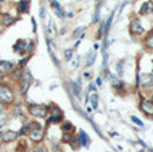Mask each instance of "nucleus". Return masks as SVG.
<instances>
[{
	"label": "nucleus",
	"mask_w": 153,
	"mask_h": 152,
	"mask_svg": "<svg viewBox=\"0 0 153 152\" xmlns=\"http://www.w3.org/2000/svg\"><path fill=\"white\" fill-rule=\"evenodd\" d=\"M79 141H81V145H83V147H87L89 143H90V139H89V136L86 135L83 130H81V132H79Z\"/></svg>",
	"instance_id": "nucleus-10"
},
{
	"label": "nucleus",
	"mask_w": 153,
	"mask_h": 152,
	"mask_svg": "<svg viewBox=\"0 0 153 152\" xmlns=\"http://www.w3.org/2000/svg\"><path fill=\"white\" fill-rule=\"evenodd\" d=\"M56 15H58L59 18H63L64 16V12L62 11V10H56Z\"/></svg>",
	"instance_id": "nucleus-27"
},
{
	"label": "nucleus",
	"mask_w": 153,
	"mask_h": 152,
	"mask_svg": "<svg viewBox=\"0 0 153 152\" xmlns=\"http://www.w3.org/2000/svg\"><path fill=\"white\" fill-rule=\"evenodd\" d=\"M64 59L66 61H71L72 59V50H66L64 51Z\"/></svg>",
	"instance_id": "nucleus-21"
},
{
	"label": "nucleus",
	"mask_w": 153,
	"mask_h": 152,
	"mask_svg": "<svg viewBox=\"0 0 153 152\" xmlns=\"http://www.w3.org/2000/svg\"><path fill=\"white\" fill-rule=\"evenodd\" d=\"M40 16H42V18H44V8H43V7H42V8H40Z\"/></svg>",
	"instance_id": "nucleus-30"
},
{
	"label": "nucleus",
	"mask_w": 153,
	"mask_h": 152,
	"mask_svg": "<svg viewBox=\"0 0 153 152\" xmlns=\"http://www.w3.org/2000/svg\"><path fill=\"white\" fill-rule=\"evenodd\" d=\"M0 101L4 104H11L13 101V93L7 85L0 84Z\"/></svg>",
	"instance_id": "nucleus-1"
},
{
	"label": "nucleus",
	"mask_w": 153,
	"mask_h": 152,
	"mask_svg": "<svg viewBox=\"0 0 153 152\" xmlns=\"http://www.w3.org/2000/svg\"><path fill=\"white\" fill-rule=\"evenodd\" d=\"M0 31H1V23H0Z\"/></svg>",
	"instance_id": "nucleus-31"
},
{
	"label": "nucleus",
	"mask_w": 153,
	"mask_h": 152,
	"mask_svg": "<svg viewBox=\"0 0 153 152\" xmlns=\"http://www.w3.org/2000/svg\"><path fill=\"white\" fill-rule=\"evenodd\" d=\"M0 1H3V0H0Z\"/></svg>",
	"instance_id": "nucleus-33"
},
{
	"label": "nucleus",
	"mask_w": 153,
	"mask_h": 152,
	"mask_svg": "<svg viewBox=\"0 0 153 152\" xmlns=\"http://www.w3.org/2000/svg\"><path fill=\"white\" fill-rule=\"evenodd\" d=\"M30 84H31V76H30L28 71H24L23 76H21V86H20V92L26 93L30 87Z\"/></svg>",
	"instance_id": "nucleus-5"
},
{
	"label": "nucleus",
	"mask_w": 153,
	"mask_h": 152,
	"mask_svg": "<svg viewBox=\"0 0 153 152\" xmlns=\"http://www.w3.org/2000/svg\"><path fill=\"white\" fill-rule=\"evenodd\" d=\"M71 143H72V148H74V149H77L78 147L81 145V141H79V139H77V137H75L74 140L71 141Z\"/></svg>",
	"instance_id": "nucleus-25"
},
{
	"label": "nucleus",
	"mask_w": 153,
	"mask_h": 152,
	"mask_svg": "<svg viewBox=\"0 0 153 152\" xmlns=\"http://www.w3.org/2000/svg\"><path fill=\"white\" fill-rule=\"evenodd\" d=\"M28 137L31 141H35V143H40L44 137V132H43L42 128H34V129L30 130Z\"/></svg>",
	"instance_id": "nucleus-3"
},
{
	"label": "nucleus",
	"mask_w": 153,
	"mask_h": 152,
	"mask_svg": "<svg viewBox=\"0 0 153 152\" xmlns=\"http://www.w3.org/2000/svg\"><path fill=\"white\" fill-rule=\"evenodd\" d=\"M71 90L77 97H81V92H79V86H78L75 82H71Z\"/></svg>",
	"instance_id": "nucleus-15"
},
{
	"label": "nucleus",
	"mask_w": 153,
	"mask_h": 152,
	"mask_svg": "<svg viewBox=\"0 0 153 152\" xmlns=\"http://www.w3.org/2000/svg\"><path fill=\"white\" fill-rule=\"evenodd\" d=\"M12 22H13V18L11 16V15H4V16H3V23H4L5 26L11 24Z\"/></svg>",
	"instance_id": "nucleus-19"
},
{
	"label": "nucleus",
	"mask_w": 153,
	"mask_h": 152,
	"mask_svg": "<svg viewBox=\"0 0 153 152\" xmlns=\"http://www.w3.org/2000/svg\"><path fill=\"white\" fill-rule=\"evenodd\" d=\"M90 102L93 105V109H97V106H98V96L97 94L90 96Z\"/></svg>",
	"instance_id": "nucleus-14"
},
{
	"label": "nucleus",
	"mask_w": 153,
	"mask_h": 152,
	"mask_svg": "<svg viewBox=\"0 0 153 152\" xmlns=\"http://www.w3.org/2000/svg\"><path fill=\"white\" fill-rule=\"evenodd\" d=\"M152 102H153V97H152Z\"/></svg>",
	"instance_id": "nucleus-32"
},
{
	"label": "nucleus",
	"mask_w": 153,
	"mask_h": 152,
	"mask_svg": "<svg viewBox=\"0 0 153 152\" xmlns=\"http://www.w3.org/2000/svg\"><path fill=\"white\" fill-rule=\"evenodd\" d=\"M13 70V63L10 61H0V71L4 74L11 73Z\"/></svg>",
	"instance_id": "nucleus-7"
},
{
	"label": "nucleus",
	"mask_w": 153,
	"mask_h": 152,
	"mask_svg": "<svg viewBox=\"0 0 153 152\" xmlns=\"http://www.w3.org/2000/svg\"><path fill=\"white\" fill-rule=\"evenodd\" d=\"M62 129H63V132H64V133H71V132H72V129H74V127H72L71 122H66V124H63Z\"/></svg>",
	"instance_id": "nucleus-12"
},
{
	"label": "nucleus",
	"mask_w": 153,
	"mask_h": 152,
	"mask_svg": "<svg viewBox=\"0 0 153 152\" xmlns=\"http://www.w3.org/2000/svg\"><path fill=\"white\" fill-rule=\"evenodd\" d=\"M94 61H95V53H90L87 57V61H86V65L91 66V63H94Z\"/></svg>",
	"instance_id": "nucleus-18"
},
{
	"label": "nucleus",
	"mask_w": 153,
	"mask_h": 152,
	"mask_svg": "<svg viewBox=\"0 0 153 152\" xmlns=\"http://www.w3.org/2000/svg\"><path fill=\"white\" fill-rule=\"evenodd\" d=\"M83 33H85V28L83 27H78L77 30H74V33H72V38L74 39H77V38H81V36H82L83 38Z\"/></svg>",
	"instance_id": "nucleus-11"
},
{
	"label": "nucleus",
	"mask_w": 153,
	"mask_h": 152,
	"mask_svg": "<svg viewBox=\"0 0 153 152\" xmlns=\"http://www.w3.org/2000/svg\"><path fill=\"white\" fill-rule=\"evenodd\" d=\"M28 112L34 117H46L47 116V108L43 105H31L28 108Z\"/></svg>",
	"instance_id": "nucleus-2"
},
{
	"label": "nucleus",
	"mask_w": 153,
	"mask_h": 152,
	"mask_svg": "<svg viewBox=\"0 0 153 152\" xmlns=\"http://www.w3.org/2000/svg\"><path fill=\"white\" fill-rule=\"evenodd\" d=\"M149 6H150V3H149V1H146V3H144V4H142L141 10H140V14H145V11H148V10H149Z\"/></svg>",
	"instance_id": "nucleus-23"
},
{
	"label": "nucleus",
	"mask_w": 153,
	"mask_h": 152,
	"mask_svg": "<svg viewBox=\"0 0 153 152\" xmlns=\"http://www.w3.org/2000/svg\"><path fill=\"white\" fill-rule=\"evenodd\" d=\"M34 152H47V149H46L44 145H42V144H38V145L34 148Z\"/></svg>",
	"instance_id": "nucleus-22"
},
{
	"label": "nucleus",
	"mask_w": 153,
	"mask_h": 152,
	"mask_svg": "<svg viewBox=\"0 0 153 152\" xmlns=\"http://www.w3.org/2000/svg\"><path fill=\"white\" fill-rule=\"evenodd\" d=\"M141 84L146 90L153 89V76L152 74H142L141 76Z\"/></svg>",
	"instance_id": "nucleus-6"
},
{
	"label": "nucleus",
	"mask_w": 153,
	"mask_h": 152,
	"mask_svg": "<svg viewBox=\"0 0 153 152\" xmlns=\"http://www.w3.org/2000/svg\"><path fill=\"white\" fill-rule=\"evenodd\" d=\"M140 109L148 116H153V102L148 100H142L140 104Z\"/></svg>",
	"instance_id": "nucleus-4"
},
{
	"label": "nucleus",
	"mask_w": 153,
	"mask_h": 152,
	"mask_svg": "<svg viewBox=\"0 0 153 152\" xmlns=\"http://www.w3.org/2000/svg\"><path fill=\"white\" fill-rule=\"evenodd\" d=\"M27 10V0H20V3L18 6V11L19 12H26Z\"/></svg>",
	"instance_id": "nucleus-13"
},
{
	"label": "nucleus",
	"mask_w": 153,
	"mask_h": 152,
	"mask_svg": "<svg viewBox=\"0 0 153 152\" xmlns=\"http://www.w3.org/2000/svg\"><path fill=\"white\" fill-rule=\"evenodd\" d=\"M4 109H5V104L0 101V113H3V112H4Z\"/></svg>",
	"instance_id": "nucleus-28"
},
{
	"label": "nucleus",
	"mask_w": 153,
	"mask_h": 152,
	"mask_svg": "<svg viewBox=\"0 0 153 152\" xmlns=\"http://www.w3.org/2000/svg\"><path fill=\"white\" fill-rule=\"evenodd\" d=\"M145 46H146L148 49L153 50V34H150V35L146 38V41H145Z\"/></svg>",
	"instance_id": "nucleus-17"
},
{
	"label": "nucleus",
	"mask_w": 153,
	"mask_h": 152,
	"mask_svg": "<svg viewBox=\"0 0 153 152\" xmlns=\"http://www.w3.org/2000/svg\"><path fill=\"white\" fill-rule=\"evenodd\" d=\"M78 65H79V57L75 55V57L71 59V69H77Z\"/></svg>",
	"instance_id": "nucleus-20"
},
{
	"label": "nucleus",
	"mask_w": 153,
	"mask_h": 152,
	"mask_svg": "<svg viewBox=\"0 0 153 152\" xmlns=\"http://www.w3.org/2000/svg\"><path fill=\"white\" fill-rule=\"evenodd\" d=\"M7 121H8V116L3 112V113H0V128L1 127H4L5 124H7Z\"/></svg>",
	"instance_id": "nucleus-16"
},
{
	"label": "nucleus",
	"mask_w": 153,
	"mask_h": 152,
	"mask_svg": "<svg viewBox=\"0 0 153 152\" xmlns=\"http://www.w3.org/2000/svg\"><path fill=\"white\" fill-rule=\"evenodd\" d=\"M0 143H4V132H0Z\"/></svg>",
	"instance_id": "nucleus-29"
},
{
	"label": "nucleus",
	"mask_w": 153,
	"mask_h": 152,
	"mask_svg": "<svg viewBox=\"0 0 153 152\" xmlns=\"http://www.w3.org/2000/svg\"><path fill=\"white\" fill-rule=\"evenodd\" d=\"M28 130H31V124H27V125H24L23 128H21V130L19 132V135H24V133H27Z\"/></svg>",
	"instance_id": "nucleus-24"
},
{
	"label": "nucleus",
	"mask_w": 153,
	"mask_h": 152,
	"mask_svg": "<svg viewBox=\"0 0 153 152\" xmlns=\"http://www.w3.org/2000/svg\"><path fill=\"white\" fill-rule=\"evenodd\" d=\"M130 31H132V34L140 35V34L144 33V27L141 26V23H140L138 20H133V22L130 23Z\"/></svg>",
	"instance_id": "nucleus-8"
},
{
	"label": "nucleus",
	"mask_w": 153,
	"mask_h": 152,
	"mask_svg": "<svg viewBox=\"0 0 153 152\" xmlns=\"http://www.w3.org/2000/svg\"><path fill=\"white\" fill-rule=\"evenodd\" d=\"M132 120H133V122H134V124L140 125V127H144V124H142V122H141V121H140V120H138V119H137V117L132 116Z\"/></svg>",
	"instance_id": "nucleus-26"
},
{
	"label": "nucleus",
	"mask_w": 153,
	"mask_h": 152,
	"mask_svg": "<svg viewBox=\"0 0 153 152\" xmlns=\"http://www.w3.org/2000/svg\"><path fill=\"white\" fill-rule=\"evenodd\" d=\"M19 133L15 132V130H5L4 132V143H11L13 141L16 137H18Z\"/></svg>",
	"instance_id": "nucleus-9"
}]
</instances>
